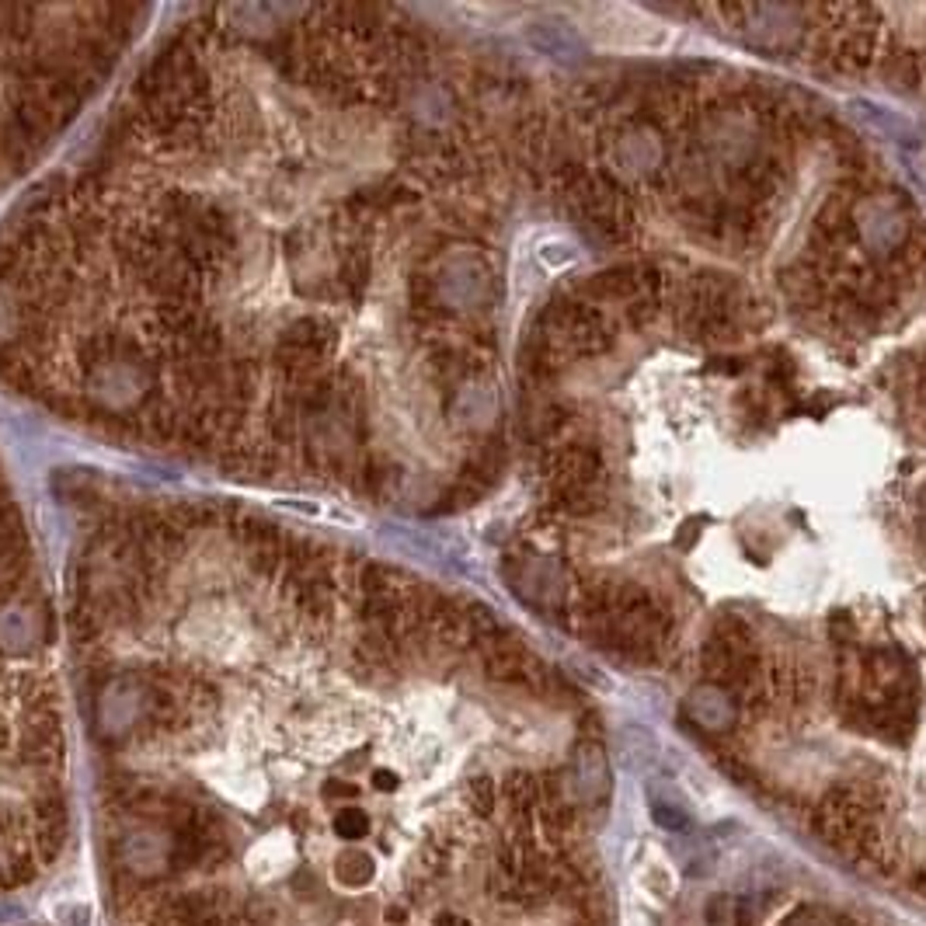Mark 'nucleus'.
Wrapping results in <instances>:
<instances>
[{
	"label": "nucleus",
	"mask_w": 926,
	"mask_h": 926,
	"mask_svg": "<svg viewBox=\"0 0 926 926\" xmlns=\"http://www.w3.org/2000/svg\"><path fill=\"white\" fill-rule=\"evenodd\" d=\"M595 35H600L606 46H621V50H652L666 42V32H661L655 21L637 18L634 11H621V8H610L603 11V18L595 21Z\"/></svg>",
	"instance_id": "nucleus-1"
},
{
	"label": "nucleus",
	"mask_w": 926,
	"mask_h": 926,
	"mask_svg": "<svg viewBox=\"0 0 926 926\" xmlns=\"http://www.w3.org/2000/svg\"><path fill=\"white\" fill-rule=\"evenodd\" d=\"M923 87H926V53H923Z\"/></svg>",
	"instance_id": "nucleus-8"
},
{
	"label": "nucleus",
	"mask_w": 926,
	"mask_h": 926,
	"mask_svg": "<svg viewBox=\"0 0 926 926\" xmlns=\"http://www.w3.org/2000/svg\"><path fill=\"white\" fill-rule=\"evenodd\" d=\"M335 881L342 889L348 892H356V889H366L369 881H373V857L359 847H345L338 857H335Z\"/></svg>",
	"instance_id": "nucleus-4"
},
{
	"label": "nucleus",
	"mask_w": 926,
	"mask_h": 926,
	"mask_svg": "<svg viewBox=\"0 0 926 926\" xmlns=\"http://www.w3.org/2000/svg\"><path fill=\"white\" fill-rule=\"evenodd\" d=\"M579 784H582L585 798H592V787H600L603 794L610 790V769H606V760L600 753V745H582V753H579Z\"/></svg>",
	"instance_id": "nucleus-5"
},
{
	"label": "nucleus",
	"mask_w": 926,
	"mask_h": 926,
	"mask_svg": "<svg viewBox=\"0 0 926 926\" xmlns=\"http://www.w3.org/2000/svg\"><path fill=\"white\" fill-rule=\"evenodd\" d=\"M690 714L697 718V724L708 728V732H724V728H732V700H728L724 690H718V687L697 690L690 700Z\"/></svg>",
	"instance_id": "nucleus-3"
},
{
	"label": "nucleus",
	"mask_w": 926,
	"mask_h": 926,
	"mask_svg": "<svg viewBox=\"0 0 926 926\" xmlns=\"http://www.w3.org/2000/svg\"><path fill=\"white\" fill-rule=\"evenodd\" d=\"M384 919H387L390 926H405V923H408V909H405V906H387V909H384Z\"/></svg>",
	"instance_id": "nucleus-7"
},
{
	"label": "nucleus",
	"mask_w": 926,
	"mask_h": 926,
	"mask_svg": "<svg viewBox=\"0 0 926 926\" xmlns=\"http://www.w3.org/2000/svg\"><path fill=\"white\" fill-rule=\"evenodd\" d=\"M369 829H373L369 811H363V808H356V805H348V808L335 811V819H331V832H335L338 840H345V843H359V840H366Z\"/></svg>",
	"instance_id": "nucleus-6"
},
{
	"label": "nucleus",
	"mask_w": 926,
	"mask_h": 926,
	"mask_svg": "<svg viewBox=\"0 0 926 926\" xmlns=\"http://www.w3.org/2000/svg\"><path fill=\"white\" fill-rule=\"evenodd\" d=\"M881 74L889 77V84L902 87V91H919L923 87V53L909 46H881Z\"/></svg>",
	"instance_id": "nucleus-2"
}]
</instances>
